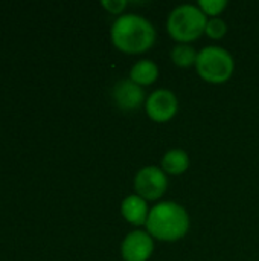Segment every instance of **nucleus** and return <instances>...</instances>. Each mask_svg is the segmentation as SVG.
Listing matches in <instances>:
<instances>
[{
  "mask_svg": "<svg viewBox=\"0 0 259 261\" xmlns=\"http://www.w3.org/2000/svg\"><path fill=\"white\" fill-rule=\"evenodd\" d=\"M111 43L124 54H143L156 43V29L153 23L137 14H122L114 20L110 29Z\"/></svg>",
  "mask_w": 259,
  "mask_h": 261,
  "instance_id": "1",
  "label": "nucleus"
},
{
  "mask_svg": "<svg viewBox=\"0 0 259 261\" xmlns=\"http://www.w3.org/2000/svg\"><path fill=\"white\" fill-rule=\"evenodd\" d=\"M145 226L153 239L160 242H177L188 234L191 220L185 206L166 200L150 210Z\"/></svg>",
  "mask_w": 259,
  "mask_h": 261,
  "instance_id": "2",
  "label": "nucleus"
},
{
  "mask_svg": "<svg viewBox=\"0 0 259 261\" xmlns=\"http://www.w3.org/2000/svg\"><path fill=\"white\" fill-rule=\"evenodd\" d=\"M208 24V17L197 5H180L174 8L166 20V29L177 43L189 44L200 38Z\"/></svg>",
  "mask_w": 259,
  "mask_h": 261,
  "instance_id": "3",
  "label": "nucleus"
},
{
  "mask_svg": "<svg viewBox=\"0 0 259 261\" xmlns=\"http://www.w3.org/2000/svg\"><path fill=\"white\" fill-rule=\"evenodd\" d=\"M197 73L211 84H223L229 81L235 70L232 54L220 46L203 47L195 61Z\"/></svg>",
  "mask_w": 259,
  "mask_h": 261,
  "instance_id": "4",
  "label": "nucleus"
},
{
  "mask_svg": "<svg viewBox=\"0 0 259 261\" xmlns=\"http://www.w3.org/2000/svg\"><path fill=\"white\" fill-rule=\"evenodd\" d=\"M166 188H168L166 173L156 165H148L140 168L134 177L136 194L145 199L147 202L159 200L166 193Z\"/></svg>",
  "mask_w": 259,
  "mask_h": 261,
  "instance_id": "5",
  "label": "nucleus"
},
{
  "mask_svg": "<svg viewBox=\"0 0 259 261\" xmlns=\"http://www.w3.org/2000/svg\"><path fill=\"white\" fill-rule=\"evenodd\" d=\"M145 110L154 122H168L179 110L177 96L168 89L154 90L145 102Z\"/></svg>",
  "mask_w": 259,
  "mask_h": 261,
  "instance_id": "6",
  "label": "nucleus"
},
{
  "mask_svg": "<svg viewBox=\"0 0 259 261\" xmlns=\"http://www.w3.org/2000/svg\"><path fill=\"white\" fill-rule=\"evenodd\" d=\"M154 252V239L147 231H133L121 243L124 261H148Z\"/></svg>",
  "mask_w": 259,
  "mask_h": 261,
  "instance_id": "7",
  "label": "nucleus"
},
{
  "mask_svg": "<svg viewBox=\"0 0 259 261\" xmlns=\"http://www.w3.org/2000/svg\"><path fill=\"white\" fill-rule=\"evenodd\" d=\"M113 98L121 110L131 112V110L139 109L143 104L145 92L139 84H136L134 81L128 78V80H121L114 84Z\"/></svg>",
  "mask_w": 259,
  "mask_h": 261,
  "instance_id": "8",
  "label": "nucleus"
},
{
  "mask_svg": "<svg viewBox=\"0 0 259 261\" xmlns=\"http://www.w3.org/2000/svg\"><path fill=\"white\" fill-rule=\"evenodd\" d=\"M121 213H122L124 219L134 226L147 225V220L150 216L148 202L137 194L128 196L127 199H124V202L121 205Z\"/></svg>",
  "mask_w": 259,
  "mask_h": 261,
  "instance_id": "9",
  "label": "nucleus"
},
{
  "mask_svg": "<svg viewBox=\"0 0 259 261\" xmlns=\"http://www.w3.org/2000/svg\"><path fill=\"white\" fill-rule=\"evenodd\" d=\"M157 76H159V67L151 60H140L136 64H133L130 70V80L139 84L140 87L156 83Z\"/></svg>",
  "mask_w": 259,
  "mask_h": 261,
  "instance_id": "10",
  "label": "nucleus"
},
{
  "mask_svg": "<svg viewBox=\"0 0 259 261\" xmlns=\"http://www.w3.org/2000/svg\"><path fill=\"white\" fill-rule=\"evenodd\" d=\"M189 168V156L183 150H169L162 159V170L166 174L180 176Z\"/></svg>",
  "mask_w": 259,
  "mask_h": 261,
  "instance_id": "11",
  "label": "nucleus"
},
{
  "mask_svg": "<svg viewBox=\"0 0 259 261\" xmlns=\"http://www.w3.org/2000/svg\"><path fill=\"white\" fill-rule=\"evenodd\" d=\"M197 55H198V52L195 50V47H192L191 44H183V43H179L171 50V60L179 67L195 66Z\"/></svg>",
  "mask_w": 259,
  "mask_h": 261,
  "instance_id": "12",
  "label": "nucleus"
},
{
  "mask_svg": "<svg viewBox=\"0 0 259 261\" xmlns=\"http://www.w3.org/2000/svg\"><path fill=\"white\" fill-rule=\"evenodd\" d=\"M197 6L203 11V14L208 17H218L227 6V0H200Z\"/></svg>",
  "mask_w": 259,
  "mask_h": 261,
  "instance_id": "13",
  "label": "nucleus"
},
{
  "mask_svg": "<svg viewBox=\"0 0 259 261\" xmlns=\"http://www.w3.org/2000/svg\"><path fill=\"white\" fill-rule=\"evenodd\" d=\"M205 34L208 37H211L212 40H221L226 34H227V24L223 18L215 17V18H209L208 24H206V31Z\"/></svg>",
  "mask_w": 259,
  "mask_h": 261,
  "instance_id": "14",
  "label": "nucleus"
},
{
  "mask_svg": "<svg viewBox=\"0 0 259 261\" xmlns=\"http://www.w3.org/2000/svg\"><path fill=\"white\" fill-rule=\"evenodd\" d=\"M110 14H116V15H122V12L127 8V2L125 0H104L101 3Z\"/></svg>",
  "mask_w": 259,
  "mask_h": 261,
  "instance_id": "15",
  "label": "nucleus"
}]
</instances>
